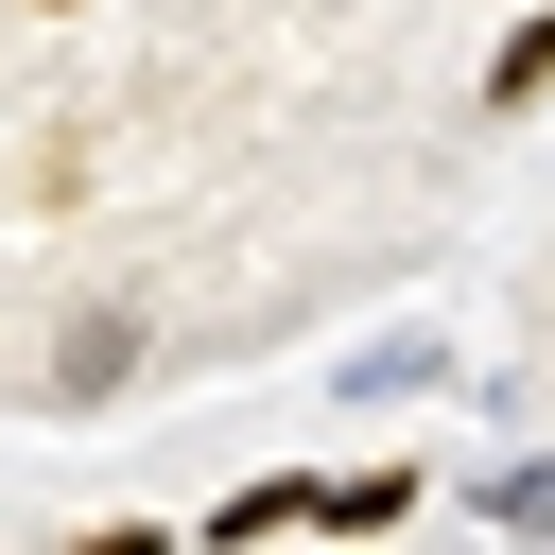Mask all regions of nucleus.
Listing matches in <instances>:
<instances>
[{"label":"nucleus","instance_id":"2","mask_svg":"<svg viewBox=\"0 0 555 555\" xmlns=\"http://www.w3.org/2000/svg\"><path fill=\"white\" fill-rule=\"evenodd\" d=\"M538 87H555V17H520V35L486 52V104H538Z\"/></svg>","mask_w":555,"mask_h":555},{"label":"nucleus","instance_id":"3","mask_svg":"<svg viewBox=\"0 0 555 555\" xmlns=\"http://www.w3.org/2000/svg\"><path fill=\"white\" fill-rule=\"evenodd\" d=\"M69 555H173V538H156V520H104V538H69Z\"/></svg>","mask_w":555,"mask_h":555},{"label":"nucleus","instance_id":"1","mask_svg":"<svg viewBox=\"0 0 555 555\" xmlns=\"http://www.w3.org/2000/svg\"><path fill=\"white\" fill-rule=\"evenodd\" d=\"M121 364H139V312H121V295H87V312L52 330V399H104Z\"/></svg>","mask_w":555,"mask_h":555},{"label":"nucleus","instance_id":"4","mask_svg":"<svg viewBox=\"0 0 555 555\" xmlns=\"http://www.w3.org/2000/svg\"><path fill=\"white\" fill-rule=\"evenodd\" d=\"M35 17H69V0H35Z\"/></svg>","mask_w":555,"mask_h":555}]
</instances>
